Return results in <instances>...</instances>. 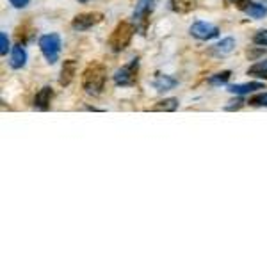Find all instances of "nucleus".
<instances>
[{
    "instance_id": "obj_1",
    "label": "nucleus",
    "mask_w": 267,
    "mask_h": 267,
    "mask_svg": "<svg viewBox=\"0 0 267 267\" xmlns=\"http://www.w3.org/2000/svg\"><path fill=\"white\" fill-rule=\"evenodd\" d=\"M105 80L107 69L100 63L89 64L82 73V87L86 89V93H89V95H100L103 91V87H105Z\"/></svg>"
},
{
    "instance_id": "obj_2",
    "label": "nucleus",
    "mask_w": 267,
    "mask_h": 267,
    "mask_svg": "<svg viewBox=\"0 0 267 267\" xmlns=\"http://www.w3.org/2000/svg\"><path fill=\"white\" fill-rule=\"evenodd\" d=\"M135 32V27L129 22H121L116 25V29L112 30L111 38H109V46L112 52H121L127 46L130 45Z\"/></svg>"
},
{
    "instance_id": "obj_3",
    "label": "nucleus",
    "mask_w": 267,
    "mask_h": 267,
    "mask_svg": "<svg viewBox=\"0 0 267 267\" xmlns=\"http://www.w3.org/2000/svg\"><path fill=\"white\" fill-rule=\"evenodd\" d=\"M40 48L43 52L45 59L48 61L50 64L57 63L59 59V52H61V38L59 34H45V36L40 38Z\"/></svg>"
},
{
    "instance_id": "obj_4",
    "label": "nucleus",
    "mask_w": 267,
    "mask_h": 267,
    "mask_svg": "<svg viewBox=\"0 0 267 267\" xmlns=\"http://www.w3.org/2000/svg\"><path fill=\"white\" fill-rule=\"evenodd\" d=\"M137 68H139L137 57L130 61L129 64H125L123 68H119L114 73L116 86H132V84H135V80H137Z\"/></svg>"
},
{
    "instance_id": "obj_5",
    "label": "nucleus",
    "mask_w": 267,
    "mask_h": 267,
    "mask_svg": "<svg viewBox=\"0 0 267 267\" xmlns=\"http://www.w3.org/2000/svg\"><path fill=\"white\" fill-rule=\"evenodd\" d=\"M191 34L201 41H208V40H214V38L219 36V29L207 22H194L191 25Z\"/></svg>"
},
{
    "instance_id": "obj_6",
    "label": "nucleus",
    "mask_w": 267,
    "mask_h": 267,
    "mask_svg": "<svg viewBox=\"0 0 267 267\" xmlns=\"http://www.w3.org/2000/svg\"><path fill=\"white\" fill-rule=\"evenodd\" d=\"M155 9V0H137L134 11V20L135 23H141V29L145 30L148 18L152 14V11Z\"/></svg>"
},
{
    "instance_id": "obj_7",
    "label": "nucleus",
    "mask_w": 267,
    "mask_h": 267,
    "mask_svg": "<svg viewBox=\"0 0 267 267\" xmlns=\"http://www.w3.org/2000/svg\"><path fill=\"white\" fill-rule=\"evenodd\" d=\"M103 20V14L102 13H84L79 14V16L73 18L72 27L75 30H87L91 27H95L96 23H100Z\"/></svg>"
},
{
    "instance_id": "obj_8",
    "label": "nucleus",
    "mask_w": 267,
    "mask_h": 267,
    "mask_svg": "<svg viewBox=\"0 0 267 267\" xmlns=\"http://www.w3.org/2000/svg\"><path fill=\"white\" fill-rule=\"evenodd\" d=\"M75 73H77V63L73 59L64 61L63 68H61V77H59V84L61 86H69L72 80L75 79Z\"/></svg>"
},
{
    "instance_id": "obj_9",
    "label": "nucleus",
    "mask_w": 267,
    "mask_h": 267,
    "mask_svg": "<svg viewBox=\"0 0 267 267\" xmlns=\"http://www.w3.org/2000/svg\"><path fill=\"white\" fill-rule=\"evenodd\" d=\"M52 96H54V91L52 87H43L40 89L36 96H34V107H38L40 111H46L50 107V102H52Z\"/></svg>"
},
{
    "instance_id": "obj_10",
    "label": "nucleus",
    "mask_w": 267,
    "mask_h": 267,
    "mask_svg": "<svg viewBox=\"0 0 267 267\" xmlns=\"http://www.w3.org/2000/svg\"><path fill=\"white\" fill-rule=\"evenodd\" d=\"M176 84H178L176 79H173V77H169V75H164V73H157L155 79H153V87L161 93L176 87Z\"/></svg>"
},
{
    "instance_id": "obj_11",
    "label": "nucleus",
    "mask_w": 267,
    "mask_h": 267,
    "mask_svg": "<svg viewBox=\"0 0 267 267\" xmlns=\"http://www.w3.org/2000/svg\"><path fill=\"white\" fill-rule=\"evenodd\" d=\"M25 63H27V52L23 50V46H22V45L14 46V48H13V54H11V61H9L11 68L20 69V68L25 66Z\"/></svg>"
},
{
    "instance_id": "obj_12",
    "label": "nucleus",
    "mask_w": 267,
    "mask_h": 267,
    "mask_svg": "<svg viewBox=\"0 0 267 267\" xmlns=\"http://www.w3.org/2000/svg\"><path fill=\"white\" fill-rule=\"evenodd\" d=\"M258 89H264L262 82H250V84H235V86H228V91L234 93V95H247V93L258 91Z\"/></svg>"
},
{
    "instance_id": "obj_13",
    "label": "nucleus",
    "mask_w": 267,
    "mask_h": 267,
    "mask_svg": "<svg viewBox=\"0 0 267 267\" xmlns=\"http://www.w3.org/2000/svg\"><path fill=\"white\" fill-rule=\"evenodd\" d=\"M244 13L247 14V16L260 20V18H264L267 14V6H264V4H258V2H253V0H251V2L246 6Z\"/></svg>"
},
{
    "instance_id": "obj_14",
    "label": "nucleus",
    "mask_w": 267,
    "mask_h": 267,
    "mask_svg": "<svg viewBox=\"0 0 267 267\" xmlns=\"http://www.w3.org/2000/svg\"><path fill=\"white\" fill-rule=\"evenodd\" d=\"M178 109V100L176 98H166L162 102H158L157 105L152 107V111L155 112H173Z\"/></svg>"
},
{
    "instance_id": "obj_15",
    "label": "nucleus",
    "mask_w": 267,
    "mask_h": 267,
    "mask_svg": "<svg viewBox=\"0 0 267 267\" xmlns=\"http://www.w3.org/2000/svg\"><path fill=\"white\" fill-rule=\"evenodd\" d=\"M247 75L258 77V79H265L267 80V61H260L255 66H251L247 69Z\"/></svg>"
},
{
    "instance_id": "obj_16",
    "label": "nucleus",
    "mask_w": 267,
    "mask_h": 267,
    "mask_svg": "<svg viewBox=\"0 0 267 267\" xmlns=\"http://www.w3.org/2000/svg\"><path fill=\"white\" fill-rule=\"evenodd\" d=\"M234 48H235L234 38H224V40H221L218 45H216V52L221 54V56H224V54H230Z\"/></svg>"
},
{
    "instance_id": "obj_17",
    "label": "nucleus",
    "mask_w": 267,
    "mask_h": 267,
    "mask_svg": "<svg viewBox=\"0 0 267 267\" xmlns=\"http://www.w3.org/2000/svg\"><path fill=\"white\" fill-rule=\"evenodd\" d=\"M230 77H232V72H228V69H224V72H221V73H216V75H212L210 79H208V84H212V86H219V84H226Z\"/></svg>"
},
{
    "instance_id": "obj_18",
    "label": "nucleus",
    "mask_w": 267,
    "mask_h": 267,
    "mask_svg": "<svg viewBox=\"0 0 267 267\" xmlns=\"http://www.w3.org/2000/svg\"><path fill=\"white\" fill-rule=\"evenodd\" d=\"M247 103H250V105H253V107H267V93L251 96Z\"/></svg>"
},
{
    "instance_id": "obj_19",
    "label": "nucleus",
    "mask_w": 267,
    "mask_h": 267,
    "mask_svg": "<svg viewBox=\"0 0 267 267\" xmlns=\"http://www.w3.org/2000/svg\"><path fill=\"white\" fill-rule=\"evenodd\" d=\"M253 43L258 46H267V30H258L253 36Z\"/></svg>"
},
{
    "instance_id": "obj_20",
    "label": "nucleus",
    "mask_w": 267,
    "mask_h": 267,
    "mask_svg": "<svg viewBox=\"0 0 267 267\" xmlns=\"http://www.w3.org/2000/svg\"><path fill=\"white\" fill-rule=\"evenodd\" d=\"M7 50H9V40H7V34L2 30V32H0V54L7 56Z\"/></svg>"
},
{
    "instance_id": "obj_21",
    "label": "nucleus",
    "mask_w": 267,
    "mask_h": 267,
    "mask_svg": "<svg viewBox=\"0 0 267 267\" xmlns=\"http://www.w3.org/2000/svg\"><path fill=\"white\" fill-rule=\"evenodd\" d=\"M242 105H244V100L237 98V100H234V102H230V105H226L224 109H226V111H234V109L237 111V109H241Z\"/></svg>"
},
{
    "instance_id": "obj_22",
    "label": "nucleus",
    "mask_w": 267,
    "mask_h": 267,
    "mask_svg": "<svg viewBox=\"0 0 267 267\" xmlns=\"http://www.w3.org/2000/svg\"><path fill=\"white\" fill-rule=\"evenodd\" d=\"M11 4H13L14 7H16V9H22V7H25L27 4L30 2V0H9Z\"/></svg>"
},
{
    "instance_id": "obj_23",
    "label": "nucleus",
    "mask_w": 267,
    "mask_h": 267,
    "mask_svg": "<svg viewBox=\"0 0 267 267\" xmlns=\"http://www.w3.org/2000/svg\"><path fill=\"white\" fill-rule=\"evenodd\" d=\"M79 2H89V0H79Z\"/></svg>"
}]
</instances>
